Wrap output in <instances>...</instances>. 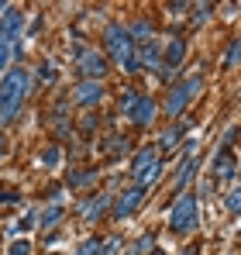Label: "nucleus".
Instances as JSON below:
<instances>
[{
    "label": "nucleus",
    "instance_id": "a878e982",
    "mask_svg": "<svg viewBox=\"0 0 241 255\" xmlns=\"http://www.w3.org/2000/svg\"><path fill=\"white\" fill-rule=\"evenodd\" d=\"M10 255H31V245L28 242H14L10 245Z\"/></svg>",
    "mask_w": 241,
    "mask_h": 255
},
{
    "label": "nucleus",
    "instance_id": "bb28decb",
    "mask_svg": "<svg viewBox=\"0 0 241 255\" xmlns=\"http://www.w3.org/2000/svg\"><path fill=\"white\" fill-rule=\"evenodd\" d=\"M152 245H155V238H152V235H145V238H141V242H138V252H148V249H152Z\"/></svg>",
    "mask_w": 241,
    "mask_h": 255
},
{
    "label": "nucleus",
    "instance_id": "5701e85b",
    "mask_svg": "<svg viewBox=\"0 0 241 255\" xmlns=\"http://www.w3.org/2000/svg\"><path fill=\"white\" fill-rule=\"evenodd\" d=\"M7 62H10V45H7L3 38H0V73L7 69Z\"/></svg>",
    "mask_w": 241,
    "mask_h": 255
},
{
    "label": "nucleus",
    "instance_id": "cd10ccee",
    "mask_svg": "<svg viewBox=\"0 0 241 255\" xmlns=\"http://www.w3.org/2000/svg\"><path fill=\"white\" fill-rule=\"evenodd\" d=\"M207 14H210V3H203V7H197V21H203Z\"/></svg>",
    "mask_w": 241,
    "mask_h": 255
},
{
    "label": "nucleus",
    "instance_id": "4468645a",
    "mask_svg": "<svg viewBox=\"0 0 241 255\" xmlns=\"http://www.w3.org/2000/svg\"><path fill=\"white\" fill-rule=\"evenodd\" d=\"M183 55H186V42H183V38H169V45H165V59H169V66H165V69H176V66L183 62Z\"/></svg>",
    "mask_w": 241,
    "mask_h": 255
},
{
    "label": "nucleus",
    "instance_id": "c756f323",
    "mask_svg": "<svg viewBox=\"0 0 241 255\" xmlns=\"http://www.w3.org/2000/svg\"><path fill=\"white\" fill-rule=\"evenodd\" d=\"M152 255H165V252H162V249H155V252H152Z\"/></svg>",
    "mask_w": 241,
    "mask_h": 255
},
{
    "label": "nucleus",
    "instance_id": "412c9836",
    "mask_svg": "<svg viewBox=\"0 0 241 255\" xmlns=\"http://www.w3.org/2000/svg\"><path fill=\"white\" fill-rule=\"evenodd\" d=\"M97 252H100V242H97V238H86L76 255H97Z\"/></svg>",
    "mask_w": 241,
    "mask_h": 255
},
{
    "label": "nucleus",
    "instance_id": "a211bd4d",
    "mask_svg": "<svg viewBox=\"0 0 241 255\" xmlns=\"http://www.w3.org/2000/svg\"><path fill=\"white\" fill-rule=\"evenodd\" d=\"M59 217H62V207H59V204H55V207H48V211L41 214V228H52Z\"/></svg>",
    "mask_w": 241,
    "mask_h": 255
},
{
    "label": "nucleus",
    "instance_id": "0eeeda50",
    "mask_svg": "<svg viewBox=\"0 0 241 255\" xmlns=\"http://www.w3.org/2000/svg\"><path fill=\"white\" fill-rule=\"evenodd\" d=\"M100 97H104V83H86V80H83V83L73 90V100H76L80 107H97Z\"/></svg>",
    "mask_w": 241,
    "mask_h": 255
},
{
    "label": "nucleus",
    "instance_id": "f257e3e1",
    "mask_svg": "<svg viewBox=\"0 0 241 255\" xmlns=\"http://www.w3.org/2000/svg\"><path fill=\"white\" fill-rule=\"evenodd\" d=\"M31 86L28 69H7V76L0 80V125H10L24 104V93Z\"/></svg>",
    "mask_w": 241,
    "mask_h": 255
},
{
    "label": "nucleus",
    "instance_id": "aec40b11",
    "mask_svg": "<svg viewBox=\"0 0 241 255\" xmlns=\"http://www.w3.org/2000/svg\"><path fill=\"white\" fill-rule=\"evenodd\" d=\"M224 204H228V211H231V214H238V211H241V207H238V204H241V197H238V186H231V190H228Z\"/></svg>",
    "mask_w": 241,
    "mask_h": 255
},
{
    "label": "nucleus",
    "instance_id": "393cba45",
    "mask_svg": "<svg viewBox=\"0 0 241 255\" xmlns=\"http://www.w3.org/2000/svg\"><path fill=\"white\" fill-rule=\"evenodd\" d=\"M138 97H141V93H134V90H127V93H124V100H120V107H124V111H131V107L138 104Z\"/></svg>",
    "mask_w": 241,
    "mask_h": 255
},
{
    "label": "nucleus",
    "instance_id": "f3484780",
    "mask_svg": "<svg viewBox=\"0 0 241 255\" xmlns=\"http://www.w3.org/2000/svg\"><path fill=\"white\" fill-rule=\"evenodd\" d=\"M179 134H183V125H172L169 128V131H165V134H162V152H169V148H172V145H176V141H179Z\"/></svg>",
    "mask_w": 241,
    "mask_h": 255
},
{
    "label": "nucleus",
    "instance_id": "c85d7f7f",
    "mask_svg": "<svg viewBox=\"0 0 241 255\" xmlns=\"http://www.w3.org/2000/svg\"><path fill=\"white\" fill-rule=\"evenodd\" d=\"M183 255H197V249H186V252H183Z\"/></svg>",
    "mask_w": 241,
    "mask_h": 255
},
{
    "label": "nucleus",
    "instance_id": "6e6552de",
    "mask_svg": "<svg viewBox=\"0 0 241 255\" xmlns=\"http://www.w3.org/2000/svg\"><path fill=\"white\" fill-rule=\"evenodd\" d=\"M141 200H145V190H138V186H131V190H124V193H120V200H118V217L120 221H124V217H131V214L138 211V207H141Z\"/></svg>",
    "mask_w": 241,
    "mask_h": 255
},
{
    "label": "nucleus",
    "instance_id": "2eb2a0df",
    "mask_svg": "<svg viewBox=\"0 0 241 255\" xmlns=\"http://www.w3.org/2000/svg\"><path fill=\"white\" fill-rule=\"evenodd\" d=\"M193 172H197V159L190 155V159H183V166L176 172V190H186V183L193 179Z\"/></svg>",
    "mask_w": 241,
    "mask_h": 255
},
{
    "label": "nucleus",
    "instance_id": "9b49d317",
    "mask_svg": "<svg viewBox=\"0 0 241 255\" xmlns=\"http://www.w3.org/2000/svg\"><path fill=\"white\" fill-rule=\"evenodd\" d=\"M155 162H159V159H155V148H141V152H138V159L131 162V179L138 183V176H141L145 169H152Z\"/></svg>",
    "mask_w": 241,
    "mask_h": 255
},
{
    "label": "nucleus",
    "instance_id": "20e7f679",
    "mask_svg": "<svg viewBox=\"0 0 241 255\" xmlns=\"http://www.w3.org/2000/svg\"><path fill=\"white\" fill-rule=\"evenodd\" d=\"M169 224H172L176 235H186V231L197 228V197H193V193H183V197L172 204V217H169Z\"/></svg>",
    "mask_w": 241,
    "mask_h": 255
},
{
    "label": "nucleus",
    "instance_id": "39448f33",
    "mask_svg": "<svg viewBox=\"0 0 241 255\" xmlns=\"http://www.w3.org/2000/svg\"><path fill=\"white\" fill-rule=\"evenodd\" d=\"M76 59H80V76H86V83H100L107 76V59L100 52H90V48H76Z\"/></svg>",
    "mask_w": 241,
    "mask_h": 255
},
{
    "label": "nucleus",
    "instance_id": "dca6fc26",
    "mask_svg": "<svg viewBox=\"0 0 241 255\" xmlns=\"http://www.w3.org/2000/svg\"><path fill=\"white\" fill-rule=\"evenodd\" d=\"M93 183H97V172H93V169H83V172L76 169V172H73V179H69L73 190H90Z\"/></svg>",
    "mask_w": 241,
    "mask_h": 255
},
{
    "label": "nucleus",
    "instance_id": "9d476101",
    "mask_svg": "<svg viewBox=\"0 0 241 255\" xmlns=\"http://www.w3.org/2000/svg\"><path fill=\"white\" fill-rule=\"evenodd\" d=\"M159 45L155 38H148V42H141V48H138V62H141V69H162L159 62Z\"/></svg>",
    "mask_w": 241,
    "mask_h": 255
},
{
    "label": "nucleus",
    "instance_id": "7c9ffc66",
    "mask_svg": "<svg viewBox=\"0 0 241 255\" xmlns=\"http://www.w3.org/2000/svg\"><path fill=\"white\" fill-rule=\"evenodd\" d=\"M0 10H7V3H0Z\"/></svg>",
    "mask_w": 241,
    "mask_h": 255
},
{
    "label": "nucleus",
    "instance_id": "7ed1b4c3",
    "mask_svg": "<svg viewBox=\"0 0 241 255\" xmlns=\"http://www.w3.org/2000/svg\"><path fill=\"white\" fill-rule=\"evenodd\" d=\"M200 90H203V76H190V80L176 83L172 90H169V100L162 104V107H165V114H169V118L183 114V107H186V104H190V100H193Z\"/></svg>",
    "mask_w": 241,
    "mask_h": 255
},
{
    "label": "nucleus",
    "instance_id": "6ab92c4d",
    "mask_svg": "<svg viewBox=\"0 0 241 255\" xmlns=\"http://www.w3.org/2000/svg\"><path fill=\"white\" fill-rule=\"evenodd\" d=\"M59 159H62V148H59V145L45 148V155H41V162H45V166H59Z\"/></svg>",
    "mask_w": 241,
    "mask_h": 255
},
{
    "label": "nucleus",
    "instance_id": "2f4dec72",
    "mask_svg": "<svg viewBox=\"0 0 241 255\" xmlns=\"http://www.w3.org/2000/svg\"><path fill=\"white\" fill-rule=\"evenodd\" d=\"M0 152H3V138H0Z\"/></svg>",
    "mask_w": 241,
    "mask_h": 255
},
{
    "label": "nucleus",
    "instance_id": "ddd939ff",
    "mask_svg": "<svg viewBox=\"0 0 241 255\" xmlns=\"http://www.w3.org/2000/svg\"><path fill=\"white\" fill-rule=\"evenodd\" d=\"M104 207H111V197H107V193H97L93 200H86V204H83L80 214L86 217V221H97V217L104 214Z\"/></svg>",
    "mask_w": 241,
    "mask_h": 255
},
{
    "label": "nucleus",
    "instance_id": "b1692460",
    "mask_svg": "<svg viewBox=\"0 0 241 255\" xmlns=\"http://www.w3.org/2000/svg\"><path fill=\"white\" fill-rule=\"evenodd\" d=\"M55 76H59L55 73V62H41V80H52L55 83Z\"/></svg>",
    "mask_w": 241,
    "mask_h": 255
},
{
    "label": "nucleus",
    "instance_id": "1a4fd4ad",
    "mask_svg": "<svg viewBox=\"0 0 241 255\" xmlns=\"http://www.w3.org/2000/svg\"><path fill=\"white\" fill-rule=\"evenodd\" d=\"M127 114H131V121L138 128L152 125V118H155V100H152V97H138V104H134Z\"/></svg>",
    "mask_w": 241,
    "mask_h": 255
},
{
    "label": "nucleus",
    "instance_id": "4be33fe9",
    "mask_svg": "<svg viewBox=\"0 0 241 255\" xmlns=\"http://www.w3.org/2000/svg\"><path fill=\"white\" fill-rule=\"evenodd\" d=\"M224 66H228V69H235V66H238V42H231V45H228V55H224Z\"/></svg>",
    "mask_w": 241,
    "mask_h": 255
},
{
    "label": "nucleus",
    "instance_id": "423d86ee",
    "mask_svg": "<svg viewBox=\"0 0 241 255\" xmlns=\"http://www.w3.org/2000/svg\"><path fill=\"white\" fill-rule=\"evenodd\" d=\"M24 31V10H17V7H7L3 10V17H0V38L7 45H14V38Z\"/></svg>",
    "mask_w": 241,
    "mask_h": 255
},
{
    "label": "nucleus",
    "instance_id": "f8f14e48",
    "mask_svg": "<svg viewBox=\"0 0 241 255\" xmlns=\"http://www.w3.org/2000/svg\"><path fill=\"white\" fill-rule=\"evenodd\" d=\"M214 176H217V179H235V155H231V152H217V159H214Z\"/></svg>",
    "mask_w": 241,
    "mask_h": 255
},
{
    "label": "nucleus",
    "instance_id": "f03ea898",
    "mask_svg": "<svg viewBox=\"0 0 241 255\" xmlns=\"http://www.w3.org/2000/svg\"><path fill=\"white\" fill-rule=\"evenodd\" d=\"M107 48H111L114 62H118L124 73H138V69H141V62H138V48H134V42L127 38V28H120V24H107Z\"/></svg>",
    "mask_w": 241,
    "mask_h": 255
}]
</instances>
